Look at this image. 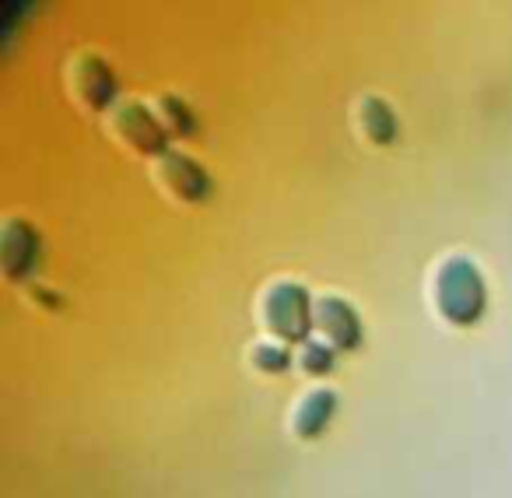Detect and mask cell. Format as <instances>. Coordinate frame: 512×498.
Here are the masks:
<instances>
[{
    "mask_svg": "<svg viewBox=\"0 0 512 498\" xmlns=\"http://www.w3.org/2000/svg\"><path fill=\"white\" fill-rule=\"evenodd\" d=\"M120 123H123V130H127V134L134 137V144H141L144 151H162V144H165L162 127H158V123L151 120V116L144 113L141 106L123 109Z\"/></svg>",
    "mask_w": 512,
    "mask_h": 498,
    "instance_id": "5b68a950",
    "label": "cell"
},
{
    "mask_svg": "<svg viewBox=\"0 0 512 498\" xmlns=\"http://www.w3.org/2000/svg\"><path fill=\"white\" fill-rule=\"evenodd\" d=\"M365 127H369V134L376 137L379 144L397 137V120H393V113L379 99H369V106H365Z\"/></svg>",
    "mask_w": 512,
    "mask_h": 498,
    "instance_id": "9c48e42d",
    "label": "cell"
},
{
    "mask_svg": "<svg viewBox=\"0 0 512 498\" xmlns=\"http://www.w3.org/2000/svg\"><path fill=\"white\" fill-rule=\"evenodd\" d=\"M439 302L442 313L456 323H474L484 309V285L481 274L467 260H449L439 278Z\"/></svg>",
    "mask_w": 512,
    "mask_h": 498,
    "instance_id": "6da1fadb",
    "label": "cell"
},
{
    "mask_svg": "<svg viewBox=\"0 0 512 498\" xmlns=\"http://www.w3.org/2000/svg\"><path fill=\"white\" fill-rule=\"evenodd\" d=\"M88 67H92V71H85V92H88V99H92L95 106H106V102L116 95V78L106 71V67L99 64V60H88Z\"/></svg>",
    "mask_w": 512,
    "mask_h": 498,
    "instance_id": "ba28073f",
    "label": "cell"
},
{
    "mask_svg": "<svg viewBox=\"0 0 512 498\" xmlns=\"http://www.w3.org/2000/svg\"><path fill=\"white\" fill-rule=\"evenodd\" d=\"M22 239V228H18V221H11L8 225V235H4V257H8V253H22V260H18V267H15V274H11V278H22V274H29L32 267H36V257H39V239L36 235H32L29 242H18Z\"/></svg>",
    "mask_w": 512,
    "mask_h": 498,
    "instance_id": "52a82bcc",
    "label": "cell"
},
{
    "mask_svg": "<svg viewBox=\"0 0 512 498\" xmlns=\"http://www.w3.org/2000/svg\"><path fill=\"white\" fill-rule=\"evenodd\" d=\"M330 365H334V351L323 348V344H309V348H306V369L327 372Z\"/></svg>",
    "mask_w": 512,
    "mask_h": 498,
    "instance_id": "30bf717a",
    "label": "cell"
},
{
    "mask_svg": "<svg viewBox=\"0 0 512 498\" xmlns=\"http://www.w3.org/2000/svg\"><path fill=\"white\" fill-rule=\"evenodd\" d=\"M256 365H260V369H271V372L288 369V351H278V348H260V351H256Z\"/></svg>",
    "mask_w": 512,
    "mask_h": 498,
    "instance_id": "8fae6325",
    "label": "cell"
},
{
    "mask_svg": "<svg viewBox=\"0 0 512 498\" xmlns=\"http://www.w3.org/2000/svg\"><path fill=\"white\" fill-rule=\"evenodd\" d=\"M334 407H337V397L327 390L313 393V397L306 400V407H302L299 414V432L306 435V439H316V435L327 428V421L334 418Z\"/></svg>",
    "mask_w": 512,
    "mask_h": 498,
    "instance_id": "8992f818",
    "label": "cell"
},
{
    "mask_svg": "<svg viewBox=\"0 0 512 498\" xmlns=\"http://www.w3.org/2000/svg\"><path fill=\"white\" fill-rule=\"evenodd\" d=\"M267 316L271 327L278 330L285 341H302L313 327V313H309V295L299 285H281L274 288L271 302H267Z\"/></svg>",
    "mask_w": 512,
    "mask_h": 498,
    "instance_id": "7a4b0ae2",
    "label": "cell"
},
{
    "mask_svg": "<svg viewBox=\"0 0 512 498\" xmlns=\"http://www.w3.org/2000/svg\"><path fill=\"white\" fill-rule=\"evenodd\" d=\"M316 320H320L323 330L334 337L337 348H351V344H358V316L351 313V306H344V302H337V299H323Z\"/></svg>",
    "mask_w": 512,
    "mask_h": 498,
    "instance_id": "3957f363",
    "label": "cell"
},
{
    "mask_svg": "<svg viewBox=\"0 0 512 498\" xmlns=\"http://www.w3.org/2000/svg\"><path fill=\"white\" fill-rule=\"evenodd\" d=\"M165 172H169V183H176V190L190 200L207 197V190H211L204 172H200L190 158L176 155V151H169V158H165Z\"/></svg>",
    "mask_w": 512,
    "mask_h": 498,
    "instance_id": "277c9868",
    "label": "cell"
}]
</instances>
